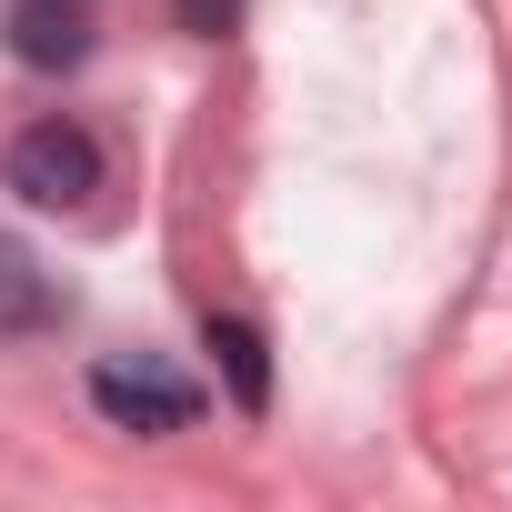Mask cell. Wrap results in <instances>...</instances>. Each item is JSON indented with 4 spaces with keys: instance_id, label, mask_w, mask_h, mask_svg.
Listing matches in <instances>:
<instances>
[{
    "instance_id": "cell-1",
    "label": "cell",
    "mask_w": 512,
    "mask_h": 512,
    "mask_svg": "<svg viewBox=\"0 0 512 512\" xmlns=\"http://www.w3.org/2000/svg\"><path fill=\"white\" fill-rule=\"evenodd\" d=\"M0 181H11L31 211H81L101 191V141L81 121H31L11 151H0Z\"/></svg>"
},
{
    "instance_id": "cell-2",
    "label": "cell",
    "mask_w": 512,
    "mask_h": 512,
    "mask_svg": "<svg viewBox=\"0 0 512 512\" xmlns=\"http://www.w3.org/2000/svg\"><path fill=\"white\" fill-rule=\"evenodd\" d=\"M91 412L121 422V432H191L201 422V382L171 372V362H91Z\"/></svg>"
},
{
    "instance_id": "cell-3",
    "label": "cell",
    "mask_w": 512,
    "mask_h": 512,
    "mask_svg": "<svg viewBox=\"0 0 512 512\" xmlns=\"http://www.w3.org/2000/svg\"><path fill=\"white\" fill-rule=\"evenodd\" d=\"M11 61L81 71L91 61V0H11Z\"/></svg>"
},
{
    "instance_id": "cell-4",
    "label": "cell",
    "mask_w": 512,
    "mask_h": 512,
    "mask_svg": "<svg viewBox=\"0 0 512 512\" xmlns=\"http://www.w3.org/2000/svg\"><path fill=\"white\" fill-rule=\"evenodd\" d=\"M61 312H71V292L31 262L21 241H0V332H51Z\"/></svg>"
},
{
    "instance_id": "cell-5",
    "label": "cell",
    "mask_w": 512,
    "mask_h": 512,
    "mask_svg": "<svg viewBox=\"0 0 512 512\" xmlns=\"http://www.w3.org/2000/svg\"><path fill=\"white\" fill-rule=\"evenodd\" d=\"M201 342L221 352V372H231V402H241V412H262V402H272V362H262V332H251V322L211 312V322H201Z\"/></svg>"
},
{
    "instance_id": "cell-6",
    "label": "cell",
    "mask_w": 512,
    "mask_h": 512,
    "mask_svg": "<svg viewBox=\"0 0 512 512\" xmlns=\"http://www.w3.org/2000/svg\"><path fill=\"white\" fill-rule=\"evenodd\" d=\"M171 11H181V31H191V41H221V31L241 21V0H171Z\"/></svg>"
}]
</instances>
